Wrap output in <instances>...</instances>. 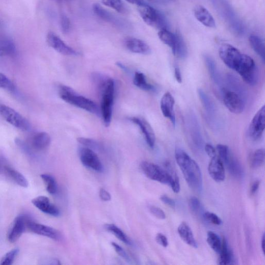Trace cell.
Wrapping results in <instances>:
<instances>
[{"label": "cell", "instance_id": "836d02e7", "mask_svg": "<svg viewBox=\"0 0 265 265\" xmlns=\"http://www.w3.org/2000/svg\"><path fill=\"white\" fill-rule=\"evenodd\" d=\"M105 229L113 234L118 239L127 245H131V242L124 234V232L114 224H106Z\"/></svg>", "mask_w": 265, "mask_h": 265}, {"label": "cell", "instance_id": "e575fe53", "mask_svg": "<svg viewBox=\"0 0 265 265\" xmlns=\"http://www.w3.org/2000/svg\"><path fill=\"white\" fill-rule=\"evenodd\" d=\"M5 170L9 176L19 186L23 188H27L28 187L29 183L28 180L20 173L9 167V166H7L5 167Z\"/></svg>", "mask_w": 265, "mask_h": 265}, {"label": "cell", "instance_id": "ba28073f", "mask_svg": "<svg viewBox=\"0 0 265 265\" xmlns=\"http://www.w3.org/2000/svg\"><path fill=\"white\" fill-rule=\"evenodd\" d=\"M140 15L148 25L160 30L168 29V23L164 15L148 4L139 7Z\"/></svg>", "mask_w": 265, "mask_h": 265}, {"label": "cell", "instance_id": "d6986e66", "mask_svg": "<svg viewBox=\"0 0 265 265\" xmlns=\"http://www.w3.org/2000/svg\"><path fill=\"white\" fill-rule=\"evenodd\" d=\"M223 162L217 155L211 158L208 166V172L216 181L220 182L225 178V171Z\"/></svg>", "mask_w": 265, "mask_h": 265}, {"label": "cell", "instance_id": "5b68a950", "mask_svg": "<svg viewBox=\"0 0 265 265\" xmlns=\"http://www.w3.org/2000/svg\"><path fill=\"white\" fill-rule=\"evenodd\" d=\"M99 89L101 91L102 94L101 113L104 123L108 127L111 124L113 115L115 91L114 80L111 78H107Z\"/></svg>", "mask_w": 265, "mask_h": 265}, {"label": "cell", "instance_id": "2e32d148", "mask_svg": "<svg viewBox=\"0 0 265 265\" xmlns=\"http://www.w3.org/2000/svg\"><path fill=\"white\" fill-rule=\"evenodd\" d=\"M175 99L171 93H165L161 98L160 107L163 115L170 119L175 126L176 124V116L174 112Z\"/></svg>", "mask_w": 265, "mask_h": 265}, {"label": "cell", "instance_id": "ee69618b", "mask_svg": "<svg viewBox=\"0 0 265 265\" xmlns=\"http://www.w3.org/2000/svg\"><path fill=\"white\" fill-rule=\"evenodd\" d=\"M217 151L219 154V157L224 163L227 158L229 154H230V151L229 148L226 145L219 144L217 146Z\"/></svg>", "mask_w": 265, "mask_h": 265}, {"label": "cell", "instance_id": "ab89813d", "mask_svg": "<svg viewBox=\"0 0 265 265\" xmlns=\"http://www.w3.org/2000/svg\"><path fill=\"white\" fill-rule=\"evenodd\" d=\"M0 88L10 92L15 90V86L13 83L2 73H0Z\"/></svg>", "mask_w": 265, "mask_h": 265}, {"label": "cell", "instance_id": "6f0895ef", "mask_svg": "<svg viewBox=\"0 0 265 265\" xmlns=\"http://www.w3.org/2000/svg\"><path fill=\"white\" fill-rule=\"evenodd\" d=\"M149 1L152 4L162 5L170 3L172 0H149Z\"/></svg>", "mask_w": 265, "mask_h": 265}, {"label": "cell", "instance_id": "f6af8a7d", "mask_svg": "<svg viewBox=\"0 0 265 265\" xmlns=\"http://www.w3.org/2000/svg\"><path fill=\"white\" fill-rule=\"evenodd\" d=\"M204 218L209 222L216 225L222 224V220L216 214L210 212H206L204 214Z\"/></svg>", "mask_w": 265, "mask_h": 265}, {"label": "cell", "instance_id": "74e56055", "mask_svg": "<svg viewBox=\"0 0 265 265\" xmlns=\"http://www.w3.org/2000/svg\"><path fill=\"white\" fill-rule=\"evenodd\" d=\"M46 186V190L50 194H55L57 191V184L55 178L49 174H43L41 176Z\"/></svg>", "mask_w": 265, "mask_h": 265}, {"label": "cell", "instance_id": "b9f144b4", "mask_svg": "<svg viewBox=\"0 0 265 265\" xmlns=\"http://www.w3.org/2000/svg\"><path fill=\"white\" fill-rule=\"evenodd\" d=\"M189 206L195 214H200L202 212L203 206L198 198L193 196L190 199Z\"/></svg>", "mask_w": 265, "mask_h": 265}, {"label": "cell", "instance_id": "91938a15", "mask_svg": "<svg viewBox=\"0 0 265 265\" xmlns=\"http://www.w3.org/2000/svg\"><path fill=\"white\" fill-rule=\"evenodd\" d=\"M50 1H54L58 3H66L72 1V0H50Z\"/></svg>", "mask_w": 265, "mask_h": 265}, {"label": "cell", "instance_id": "52a82bcc", "mask_svg": "<svg viewBox=\"0 0 265 265\" xmlns=\"http://www.w3.org/2000/svg\"><path fill=\"white\" fill-rule=\"evenodd\" d=\"M211 2L218 13L229 24L230 29L241 34L243 31V25L229 5L225 0H211Z\"/></svg>", "mask_w": 265, "mask_h": 265}, {"label": "cell", "instance_id": "d4e9b609", "mask_svg": "<svg viewBox=\"0 0 265 265\" xmlns=\"http://www.w3.org/2000/svg\"><path fill=\"white\" fill-rule=\"evenodd\" d=\"M230 174L236 178L241 179L244 175L243 169L240 162L231 153L223 163Z\"/></svg>", "mask_w": 265, "mask_h": 265}, {"label": "cell", "instance_id": "6da1fadb", "mask_svg": "<svg viewBox=\"0 0 265 265\" xmlns=\"http://www.w3.org/2000/svg\"><path fill=\"white\" fill-rule=\"evenodd\" d=\"M221 60L229 69L237 72L248 85L253 86L258 80V72L256 64L250 56L242 53L229 44H223L219 49Z\"/></svg>", "mask_w": 265, "mask_h": 265}, {"label": "cell", "instance_id": "9c48e42d", "mask_svg": "<svg viewBox=\"0 0 265 265\" xmlns=\"http://www.w3.org/2000/svg\"><path fill=\"white\" fill-rule=\"evenodd\" d=\"M0 115L8 123L20 130L26 131L30 128V123L24 117L6 105L0 104Z\"/></svg>", "mask_w": 265, "mask_h": 265}, {"label": "cell", "instance_id": "cb8c5ba5", "mask_svg": "<svg viewBox=\"0 0 265 265\" xmlns=\"http://www.w3.org/2000/svg\"><path fill=\"white\" fill-rule=\"evenodd\" d=\"M178 234L187 244L194 248H198V244L194 238L193 232L188 224L183 222L178 228Z\"/></svg>", "mask_w": 265, "mask_h": 265}, {"label": "cell", "instance_id": "484cf974", "mask_svg": "<svg viewBox=\"0 0 265 265\" xmlns=\"http://www.w3.org/2000/svg\"><path fill=\"white\" fill-rule=\"evenodd\" d=\"M220 264H231L234 263V255L233 251L230 248L226 240L224 238L222 242V247L219 253Z\"/></svg>", "mask_w": 265, "mask_h": 265}, {"label": "cell", "instance_id": "d590c367", "mask_svg": "<svg viewBox=\"0 0 265 265\" xmlns=\"http://www.w3.org/2000/svg\"><path fill=\"white\" fill-rule=\"evenodd\" d=\"M207 242L210 248L216 253L219 254L222 247V242L220 237L214 232L208 231Z\"/></svg>", "mask_w": 265, "mask_h": 265}, {"label": "cell", "instance_id": "8d00e7d4", "mask_svg": "<svg viewBox=\"0 0 265 265\" xmlns=\"http://www.w3.org/2000/svg\"><path fill=\"white\" fill-rule=\"evenodd\" d=\"M264 150L263 149L256 150L253 153L251 157V163L252 167L254 169L261 167L264 164Z\"/></svg>", "mask_w": 265, "mask_h": 265}, {"label": "cell", "instance_id": "7402d4cb", "mask_svg": "<svg viewBox=\"0 0 265 265\" xmlns=\"http://www.w3.org/2000/svg\"><path fill=\"white\" fill-rule=\"evenodd\" d=\"M194 14L196 19L204 25L210 28L216 27L213 16L205 7L202 6H197L194 10Z\"/></svg>", "mask_w": 265, "mask_h": 265}, {"label": "cell", "instance_id": "4fadbf2b", "mask_svg": "<svg viewBox=\"0 0 265 265\" xmlns=\"http://www.w3.org/2000/svg\"><path fill=\"white\" fill-rule=\"evenodd\" d=\"M27 228L33 233L55 241H59L61 238L60 232L57 229L30 220L28 222Z\"/></svg>", "mask_w": 265, "mask_h": 265}, {"label": "cell", "instance_id": "f5cc1de1", "mask_svg": "<svg viewBox=\"0 0 265 265\" xmlns=\"http://www.w3.org/2000/svg\"><path fill=\"white\" fill-rule=\"evenodd\" d=\"M205 150L211 158L217 156L216 150L211 145L209 144H206L205 147Z\"/></svg>", "mask_w": 265, "mask_h": 265}, {"label": "cell", "instance_id": "7a4b0ae2", "mask_svg": "<svg viewBox=\"0 0 265 265\" xmlns=\"http://www.w3.org/2000/svg\"><path fill=\"white\" fill-rule=\"evenodd\" d=\"M175 158L188 186L196 192L203 189V177L200 167L184 150L177 148Z\"/></svg>", "mask_w": 265, "mask_h": 265}, {"label": "cell", "instance_id": "8fae6325", "mask_svg": "<svg viewBox=\"0 0 265 265\" xmlns=\"http://www.w3.org/2000/svg\"><path fill=\"white\" fill-rule=\"evenodd\" d=\"M80 157L85 167L96 172L102 173L103 166L97 155L90 148H81L79 152Z\"/></svg>", "mask_w": 265, "mask_h": 265}, {"label": "cell", "instance_id": "681fc988", "mask_svg": "<svg viewBox=\"0 0 265 265\" xmlns=\"http://www.w3.org/2000/svg\"><path fill=\"white\" fill-rule=\"evenodd\" d=\"M156 242L164 248L169 246V242L167 237L162 233H158L155 237Z\"/></svg>", "mask_w": 265, "mask_h": 265}, {"label": "cell", "instance_id": "60d3db41", "mask_svg": "<svg viewBox=\"0 0 265 265\" xmlns=\"http://www.w3.org/2000/svg\"><path fill=\"white\" fill-rule=\"evenodd\" d=\"M19 252L18 248L14 249L8 252L3 258L1 263L2 265H11L15 260Z\"/></svg>", "mask_w": 265, "mask_h": 265}, {"label": "cell", "instance_id": "ac0fdd59", "mask_svg": "<svg viewBox=\"0 0 265 265\" xmlns=\"http://www.w3.org/2000/svg\"><path fill=\"white\" fill-rule=\"evenodd\" d=\"M32 203L42 212L47 215L58 217L60 214L58 207L52 204L46 196H40L35 198L33 199Z\"/></svg>", "mask_w": 265, "mask_h": 265}, {"label": "cell", "instance_id": "603a6c76", "mask_svg": "<svg viewBox=\"0 0 265 265\" xmlns=\"http://www.w3.org/2000/svg\"><path fill=\"white\" fill-rule=\"evenodd\" d=\"M51 143V138L47 132H39L33 137L31 143L32 147L38 151H42L47 148Z\"/></svg>", "mask_w": 265, "mask_h": 265}, {"label": "cell", "instance_id": "4dcf8cb0", "mask_svg": "<svg viewBox=\"0 0 265 265\" xmlns=\"http://www.w3.org/2000/svg\"><path fill=\"white\" fill-rule=\"evenodd\" d=\"M249 42L254 51L264 62L265 60L264 44L262 40L257 36L252 35L249 38Z\"/></svg>", "mask_w": 265, "mask_h": 265}, {"label": "cell", "instance_id": "5bb4252c", "mask_svg": "<svg viewBox=\"0 0 265 265\" xmlns=\"http://www.w3.org/2000/svg\"><path fill=\"white\" fill-rule=\"evenodd\" d=\"M48 45L58 52L68 56H76L78 53L63 41L55 33L50 32L47 36Z\"/></svg>", "mask_w": 265, "mask_h": 265}, {"label": "cell", "instance_id": "83f0119b", "mask_svg": "<svg viewBox=\"0 0 265 265\" xmlns=\"http://www.w3.org/2000/svg\"><path fill=\"white\" fill-rule=\"evenodd\" d=\"M158 36L160 40L170 47L173 54L175 53L176 45V36L168 29L160 30Z\"/></svg>", "mask_w": 265, "mask_h": 265}, {"label": "cell", "instance_id": "277c9868", "mask_svg": "<svg viewBox=\"0 0 265 265\" xmlns=\"http://www.w3.org/2000/svg\"><path fill=\"white\" fill-rule=\"evenodd\" d=\"M58 93L60 98L65 102L92 114L99 115V109L94 102L78 94L70 87L60 85L58 88Z\"/></svg>", "mask_w": 265, "mask_h": 265}, {"label": "cell", "instance_id": "9a60e30c", "mask_svg": "<svg viewBox=\"0 0 265 265\" xmlns=\"http://www.w3.org/2000/svg\"><path fill=\"white\" fill-rule=\"evenodd\" d=\"M30 220L24 215L19 216L15 219L8 235L10 243H14L20 238L27 228V224Z\"/></svg>", "mask_w": 265, "mask_h": 265}, {"label": "cell", "instance_id": "4316f807", "mask_svg": "<svg viewBox=\"0 0 265 265\" xmlns=\"http://www.w3.org/2000/svg\"><path fill=\"white\" fill-rule=\"evenodd\" d=\"M204 60L212 80L216 85L221 87L222 82L214 60L208 55L204 56Z\"/></svg>", "mask_w": 265, "mask_h": 265}, {"label": "cell", "instance_id": "d6a6232c", "mask_svg": "<svg viewBox=\"0 0 265 265\" xmlns=\"http://www.w3.org/2000/svg\"><path fill=\"white\" fill-rule=\"evenodd\" d=\"M176 45L174 55L180 59H184L188 55V48L184 39L179 33H176Z\"/></svg>", "mask_w": 265, "mask_h": 265}, {"label": "cell", "instance_id": "c3c4849f", "mask_svg": "<svg viewBox=\"0 0 265 265\" xmlns=\"http://www.w3.org/2000/svg\"><path fill=\"white\" fill-rule=\"evenodd\" d=\"M112 245L119 256L127 261L130 260L128 255L121 247L114 242L112 243Z\"/></svg>", "mask_w": 265, "mask_h": 265}, {"label": "cell", "instance_id": "7dc6e473", "mask_svg": "<svg viewBox=\"0 0 265 265\" xmlns=\"http://www.w3.org/2000/svg\"><path fill=\"white\" fill-rule=\"evenodd\" d=\"M77 141L81 144L88 148H97V143L94 140L84 138H80L77 139Z\"/></svg>", "mask_w": 265, "mask_h": 265}, {"label": "cell", "instance_id": "816d5d0a", "mask_svg": "<svg viewBox=\"0 0 265 265\" xmlns=\"http://www.w3.org/2000/svg\"><path fill=\"white\" fill-rule=\"evenodd\" d=\"M99 197L101 200L105 202H109L111 200L112 196L109 192L104 189H101L99 192Z\"/></svg>", "mask_w": 265, "mask_h": 265}, {"label": "cell", "instance_id": "e0dca14e", "mask_svg": "<svg viewBox=\"0 0 265 265\" xmlns=\"http://www.w3.org/2000/svg\"><path fill=\"white\" fill-rule=\"evenodd\" d=\"M129 119L140 127L147 144L150 148H153L155 143V136L150 124L145 119L140 117H131Z\"/></svg>", "mask_w": 265, "mask_h": 265}, {"label": "cell", "instance_id": "f907efd6", "mask_svg": "<svg viewBox=\"0 0 265 265\" xmlns=\"http://www.w3.org/2000/svg\"><path fill=\"white\" fill-rule=\"evenodd\" d=\"M160 200L165 204L174 208L176 207V203L172 198L166 195H163L160 197Z\"/></svg>", "mask_w": 265, "mask_h": 265}, {"label": "cell", "instance_id": "11a10c76", "mask_svg": "<svg viewBox=\"0 0 265 265\" xmlns=\"http://www.w3.org/2000/svg\"><path fill=\"white\" fill-rule=\"evenodd\" d=\"M175 76L177 82L178 83H181L182 82V75L181 71L178 66L175 67Z\"/></svg>", "mask_w": 265, "mask_h": 265}, {"label": "cell", "instance_id": "f35d334b", "mask_svg": "<svg viewBox=\"0 0 265 265\" xmlns=\"http://www.w3.org/2000/svg\"><path fill=\"white\" fill-rule=\"evenodd\" d=\"M102 3L105 6L112 8L119 13H124L125 8L121 0H103Z\"/></svg>", "mask_w": 265, "mask_h": 265}, {"label": "cell", "instance_id": "9f6ffc18", "mask_svg": "<svg viewBox=\"0 0 265 265\" xmlns=\"http://www.w3.org/2000/svg\"><path fill=\"white\" fill-rule=\"evenodd\" d=\"M259 186H260V181L259 180H256L253 183V184L251 187V190H250L251 193L252 195L256 193V192L257 191V190L259 189Z\"/></svg>", "mask_w": 265, "mask_h": 265}, {"label": "cell", "instance_id": "ffe728a7", "mask_svg": "<svg viewBox=\"0 0 265 265\" xmlns=\"http://www.w3.org/2000/svg\"><path fill=\"white\" fill-rule=\"evenodd\" d=\"M125 47L131 52L148 55L151 49L150 46L144 41L135 38H127L124 41Z\"/></svg>", "mask_w": 265, "mask_h": 265}, {"label": "cell", "instance_id": "db71d44e", "mask_svg": "<svg viewBox=\"0 0 265 265\" xmlns=\"http://www.w3.org/2000/svg\"><path fill=\"white\" fill-rule=\"evenodd\" d=\"M126 1L129 4L137 5L139 7L145 6L147 4L145 0H126Z\"/></svg>", "mask_w": 265, "mask_h": 265}, {"label": "cell", "instance_id": "680465c9", "mask_svg": "<svg viewBox=\"0 0 265 265\" xmlns=\"http://www.w3.org/2000/svg\"><path fill=\"white\" fill-rule=\"evenodd\" d=\"M264 234H263L261 239V247L263 254H264Z\"/></svg>", "mask_w": 265, "mask_h": 265}, {"label": "cell", "instance_id": "44dd1931", "mask_svg": "<svg viewBox=\"0 0 265 265\" xmlns=\"http://www.w3.org/2000/svg\"><path fill=\"white\" fill-rule=\"evenodd\" d=\"M188 127L190 136L193 142L199 148L203 145V139L201 134L200 125L194 114H191L188 120Z\"/></svg>", "mask_w": 265, "mask_h": 265}, {"label": "cell", "instance_id": "30bf717a", "mask_svg": "<svg viewBox=\"0 0 265 265\" xmlns=\"http://www.w3.org/2000/svg\"><path fill=\"white\" fill-rule=\"evenodd\" d=\"M265 127V107L263 106L255 115L249 126L248 135L249 138L256 141L259 140Z\"/></svg>", "mask_w": 265, "mask_h": 265}, {"label": "cell", "instance_id": "3957f363", "mask_svg": "<svg viewBox=\"0 0 265 265\" xmlns=\"http://www.w3.org/2000/svg\"><path fill=\"white\" fill-rule=\"evenodd\" d=\"M169 171H166L153 163L144 161L141 168L145 175L150 179L170 186L173 192L178 193L180 190L179 177L170 164L167 165Z\"/></svg>", "mask_w": 265, "mask_h": 265}, {"label": "cell", "instance_id": "1f68e13d", "mask_svg": "<svg viewBox=\"0 0 265 265\" xmlns=\"http://www.w3.org/2000/svg\"><path fill=\"white\" fill-rule=\"evenodd\" d=\"M134 83L138 88L145 91H149L154 90V86L147 82L144 74L141 72H136L134 78Z\"/></svg>", "mask_w": 265, "mask_h": 265}, {"label": "cell", "instance_id": "7c38bea8", "mask_svg": "<svg viewBox=\"0 0 265 265\" xmlns=\"http://www.w3.org/2000/svg\"><path fill=\"white\" fill-rule=\"evenodd\" d=\"M93 10L95 14L99 18L118 29L126 30L129 28V24L125 20L113 14L98 4H95L93 6Z\"/></svg>", "mask_w": 265, "mask_h": 265}, {"label": "cell", "instance_id": "f546056e", "mask_svg": "<svg viewBox=\"0 0 265 265\" xmlns=\"http://www.w3.org/2000/svg\"><path fill=\"white\" fill-rule=\"evenodd\" d=\"M15 53L16 47L12 40L0 36V56H13Z\"/></svg>", "mask_w": 265, "mask_h": 265}, {"label": "cell", "instance_id": "bcb514c9", "mask_svg": "<svg viewBox=\"0 0 265 265\" xmlns=\"http://www.w3.org/2000/svg\"><path fill=\"white\" fill-rule=\"evenodd\" d=\"M150 213L158 219L164 220L166 218V215L164 211L156 206H151L149 207Z\"/></svg>", "mask_w": 265, "mask_h": 265}, {"label": "cell", "instance_id": "7bdbcfd3", "mask_svg": "<svg viewBox=\"0 0 265 265\" xmlns=\"http://www.w3.org/2000/svg\"><path fill=\"white\" fill-rule=\"evenodd\" d=\"M61 29L64 34H68L69 33L71 24L70 19L64 14H62L60 18Z\"/></svg>", "mask_w": 265, "mask_h": 265}, {"label": "cell", "instance_id": "8992f818", "mask_svg": "<svg viewBox=\"0 0 265 265\" xmlns=\"http://www.w3.org/2000/svg\"><path fill=\"white\" fill-rule=\"evenodd\" d=\"M221 94L224 105L231 113L240 114L244 112L246 93L226 87L221 89Z\"/></svg>", "mask_w": 265, "mask_h": 265}, {"label": "cell", "instance_id": "f1b7e54d", "mask_svg": "<svg viewBox=\"0 0 265 265\" xmlns=\"http://www.w3.org/2000/svg\"><path fill=\"white\" fill-rule=\"evenodd\" d=\"M198 94L206 113L210 117L215 116L216 113L215 105L210 98L201 89L198 90Z\"/></svg>", "mask_w": 265, "mask_h": 265}]
</instances>
